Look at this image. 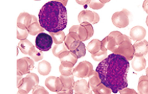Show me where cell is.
<instances>
[{"instance_id":"cell-24","label":"cell","mask_w":148,"mask_h":94,"mask_svg":"<svg viewBox=\"0 0 148 94\" xmlns=\"http://www.w3.org/2000/svg\"><path fill=\"white\" fill-rule=\"evenodd\" d=\"M101 40H98V39H93L91 40L87 46V50L91 54L98 53V51H101Z\"/></svg>"},{"instance_id":"cell-29","label":"cell","mask_w":148,"mask_h":94,"mask_svg":"<svg viewBox=\"0 0 148 94\" xmlns=\"http://www.w3.org/2000/svg\"><path fill=\"white\" fill-rule=\"evenodd\" d=\"M28 55L34 62H38L39 61L43 59V54L42 53V51H39L38 49H36L35 47L31 49V51L29 52Z\"/></svg>"},{"instance_id":"cell-25","label":"cell","mask_w":148,"mask_h":94,"mask_svg":"<svg viewBox=\"0 0 148 94\" xmlns=\"http://www.w3.org/2000/svg\"><path fill=\"white\" fill-rule=\"evenodd\" d=\"M59 78L62 80V83H63V90L74 89V85H75V82L73 75H71V76H63V75H61Z\"/></svg>"},{"instance_id":"cell-2","label":"cell","mask_w":148,"mask_h":94,"mask_svg":"<svg viewBox=\"0 0 148 94\" xmlns=\"http://www.w3.org/2000/svg\"><path fill=\"white\" fill-rule=\"evenodd\" d=\"M38 22L49 33L63 31L68 23L66 7L59 1H48L39 11Z\"/></svg>"},{"instance_id":"cell-28","label":"cell","mask_w":148,"mask_h":94,"mask_svg":"<svg viewBox=\"0 0 148 94\" xmlns=\"http://www.w3.org/2000/svg\"><path fill=\"white\" fill-rule=\"evenodd\" d=\"M67 51H69V49H67V47H66V45H65L64 43L57 45L55 44V46H53V49H52V53H53V56L59 58L62 54Z\"/></svg>"},{"instance_id":"cell-3","label":"cell","mask_w":148,"mask_h":94,"mask_svg":"<svg viewBox=\"0 0 148 94\" xmlns=\"http://www.w3.org/2000/svg\"><path fill=\"white\" fill-rule=\"evenodd\" d=\"M126 35L122 34L119 31H112L108 36L101 40V50L111 51L114 53V51L124 42Z\"/></svg>"},{"instance_id":"cell-41","label":"cell","mask_w":148,"mask_h":94,"mask_svg":"<svg viewBox=\"0 0 148 94\" xmlns=\"http://www.w3.org/2000/svg\"><path fill=\"white\" fill-rule=\"evenodd\" d=\"M90 1H84V0L83 1H79V0H77L76 2L77 3V4H81V5H85V4H89Z\"/></svg>"},{"instance_id":"cell-43","label":"cell","mask_w":148,"mask_h":94,"mask_svg":"<svg viewBox=\"0 0 148 94\" xmlns=\"http://www.w3.org/2000/svg\"><path fill=\"white\" fill-rule=\"evenodd\" d=\"M145 72H146V75H147V76H148V67L146 68Z\"/></svg>"},{"instance_id":"cell-13","label":"cell","mask_w":148,"mask_h":94,"mask_svg":"<svg viewBox=\"0 0 148 94\" xmlns=\"http://www.w3.org/2000/svg\"><path fill=\"white\" fill-rule=\"evenodd\" d=\"M45 85L52 92H59L64 88L62 80L60 78L55 76L48 77L45 80Z\"/></svg>"},{"instance_id":"cell-22","label":"cell","mask_w":148,"mask_h":94,"mask_svg":"<svg viewBox=\"0 0 148 94\" xmlns=\"http://www.w3.org/2000/svg\"><path fill=\"white\" fill-rule=\"evenodd\" d=\"M38 71L39 74L43 76H46L51 71V65L49 62L46 60L40 61L38 65Z\"/></svg>"},{"instance_id":"cell-15","label":"cell","mask_w":148,"mask_h":94,"mask_svg":"<svg viewBox=\"0 0 148 94\" xmlns=\"http://www.w3.org/2000/svg\"><path fill=\"white\" fill-rule=\"evenodd\" d=\"M74 93L75 94H92V91L88 81L81 79L75 82Z\"/></svg>"},{"instance_id":"cell-31","label":"cell","mask_w":148,"mask_h":94,"mask_svg":"<svg viewBox=\"0 0 148 94\" xmlns=\"http://www.w3.org/2000/svg\"><path fill=\"white\" fill-rule=\"evenodd\" d=\"M92 59L96 62H102L103 60L106 59V58L108 56V54H107V51H103L101 50L100 51H98V53L93 54H91Z\"/></svg>"},{"instance_id":"cell-35","label":"cell","mask_w":148,"mask_h":94,"mask_svg":"<svg viewBox=\"0 0 148 94\" xmlns=\"http://www.w3.org/2000/svg\"><path fill=\"white\" fill-rule=\"evenodd\" d=\"M88 6L92 10H100L104 7V4H103L101 1H90Z\"/></svg>"},{"instance_id":"cell-8","label":"cell","mask_w":148,"mask_h":94,"mask_svg":"<svg viewBox=\"0 0 148 94\" xmlns=\"http://www.w3.org/2000/svg\"><path fill=\"white\" fill-rule=\"evenodd\" d=\"M94 72L93 66L88 61H82L79 62L73 70V75L77 78H89Z\"/></svg>"},{"instance_id":"cell-23","label":"cell","mask_w":148,"mask_h":94,"mask_svg":"<svg viewBox=\"0 0 148 94\" xmlns=\"http://www.w3.org/2000/svg\"><path fill=\"white\" fill-rule=\"evenodd\" d=\"M34 47L35 46H33V43L27 39L20 40L18 43V46H17V48L20 49L22 53L27 55L29 54V52L31 51V49Z\"/></svg>"},{"instance_id":"cell-12","label":"cell","mask_w":148,"mask_h":94,"mask_svg":"<svg viewBox=\"0 0 148 94\" xmlns=\"http://www.w3.org/2000/svg\"><path fill=\"white\" fill-rule=\"evenodd\" d=\"M36 19L37 17L36 16L32 15L27 12L20 13L17 20V27L23 30H27L30 25Z\"/></svg>"},{"instance_id":"cell-14","label":"cell","mask_w":148,"mask_h":94,"mask_svg":"<svg viewBox=\"0 0 148 94\" xmlns=\"http://www.w3.org/2000/svg\"><path fill=\"white\" fill-rule=\"evenodd\" d=\"M81 43L82 41L79 39L78 35L73 32H69V33L66 35L64 40V44L71 51H74L75 50H76Z\"/></svg>"},{"instance_id":"cell-19","label":"cell","mask_w":148,"mask_h":94,"mask_svg":"<svg viewBox=\"0 0 148 94\" xmlns=\"http://www.w3.org/2000/svg\"><path fill=\"white\" fill-rule=\"evenodd\" d=\"M139 94H148V76L143 75L140 78L137 85Z\"/></svg>"},{"instance_id":"cell-45","label":"cell","mask_w":148,"mask_h":94,"mask_svg":"<svg viewBox=\"0 0 148 94\" xmlns=\"http://www.w3.org/2000/svg\"><path fill=\"white\" fill-rule=\"evenodd\" d=\"M17 94H21V93H18V92H17Z\"/></svg>"},{"instance_id":"cell-11","label":"cell","mask_w":148,"mask_h":94,"mask_svg":"<svg viewBox=\"0 0 148 94\" xmlns=\"http://www.w3.org/2000/svg\"><path fill=\"white\" fill-rule=\"evenodd\" d=\"M78 22L79 23H89L90 24H96L100 21V16L98 13L90 10H82L79 13L77 17Z\"/></svg>"},{"instance_id":"cell-34","label":"cell","mask_w":148,"mask_h":94,"mask_svg":"<svg viewBox=\"0 0 148 94\" xmlns=\"http://www.w3.org/2000/svg\"><path fill=\"white\" fill-rule=\"evenodd\" d=\"M29 33L27 30H23L17 27V39L20 40H23L27 39V36H28Z\"/></svg>"},{"instance_id":"cell-16","label":"cell","mask_w":148,"mask_h":94,"mask_svg":"<svg viewBox=\"0 0 148 94\" xmlns=\"http://www.w3.org/2000/svg\"><path fill=\"white\" fill-rule=\"evenodd\" d=\"M146 34H147V32H146L145 28L144 27L137 25L131 29L130 33V37L134 41L138 42L143 40L146 36Z\"/></svg>"},{"instance_id":"cell-6","label":"cell","mask_w":148,"mask_h":94,"mask_svg":"<svg viewBox=\"0 0 148 94\" xmlns=\"http://www.w3.org/2000/svg\"><path fill=\"white\" fill-rule=\"evenodd\" d=\"M113 54H116L125 57L127 60H132L134 56V49L130 36L126 35L125 40L116 49Z\"/></svg>"},{"instance_id":"cell-9","label":"cell","mask_w":148,"mask_h":94,"mask_svg":"<svg viewBox=\"0 0 148 94\" xmlns=\"http://www.w3.org/2000/svg\"><path fill=\"white\" fill-rule=\"evenodd\" d=\"M53 43L52 37L47 33H39L36 38V47L40 51H48L50 50Z\"/></svg>"},{"instance_id":"cell-32","label":"cell","mask_w":148,"mask_h":94,"mask_svg":"<svg viewBox=\"0 0 148 94\" xmlns=\"http://www.w3.org/2000/svg\"><path fill=\"white\" fill-rule=\"evenodd\" d=\"M86 49L87 48L86 46H85V43H84L83 42H82V43L79 44V46L77 47V49L72 52H73V53L77 56L78 59H79V58H82L85 56V54H86Z\"/></svg>"},{"instance_id":"cell-1","label":"cell","mask_w":148,"mask_h":94,"mask_svg":"<svg viewBox=\"0 0 148 94\" xmlns=\"http://www.w3.org/2000/svg\"><path fill=\"white\" fill-rule=\"evenodd\" d=\"M130 62L124 56L116 54H111L97 66L96 71L101 82L117 93L128 86V75Z\"/></svg>"},{"instance_id":"cell-21","label":"cell","mask_w":148,"mask_h":94,"mask_svg":"<svg viewBox=\"0 0 148 94\" xmlns=\"http://www.w3.org/2000/svg\"><path fill=\"white\" fill-rule=\"evenodd\" d=\"M27 30L28 31L29 34L31 36H38L39 33H43L44 29L40 26V23H38V19H36L30 25V26L27 27Z\"/></svg>"},{"instance_id":"cell-7","label":"cell","mask_w":148,"mask_h":94,"mask_svg":"<svg viewBox=\"0 0 148 94\" xmlns=\"http://www.w3.org/2000/svg\"><path fill=\"white\" fill-rule=\"evenodd\" d=\"M130 17L131 12L127 9H123L121 11L114 13L111 17V21L116 27L124 28L130 25Z\"/></svg>"},{"instance_id":"cell-33","label":"cell","mask_w":148,"mask_h":94,"mask_svg":"<svg viewBox=\"0 0 148 94\" xmlns=\"http://www.w3.org/2000/svg\"><path fill=\"white\" fill-rule=\"evenodd\" d=\"M74 67H68L62 65V64L59 66V72H60L61 75L63 76H71L73 75Z\"/></svg>"},{"instance_id":"cell-42","label":"cell","mask_w":148,"mask_h":94,"mask_svg":"<svg viewBox=\"0 0 148 94\" xmlns=\"http://www.w3.org/2000/svg\"><path fill=\"white\" fill-rule=\"evenodd\" d=\"M62 65L65 67H74V64L72 63H69V62H61Z\"/></svg>"},{"instance_id":"cell-30","label":"cell","mask_w":148,"mask_h":94,"mask_svg":"<svg viewBox=\"0 0 148 94\" xmlns=\"http://www.w3.org/2000/svg\"><path fill=\"white\" fill-rule=\"evenodd\" d=\"M92 92L95 94H111V90L106 86L103 83L100 84L98 86L92 88Z\"/></svg>"},{"instance_id":"cell-26","label":"cell","mask_w":148,"mask_h":94,"mask_svg":"<svg viewBox=\"0 0 148 94\" xmlns=\"http://www.w3.org/2000/svg\"><path fill=\"white\" fill-rule=\"evenodd\" d=\"M50 36L53 38V43H55V44L56 45L63 43L66 36L64 31H59L57 33H50Z\"/></svg>"},{"instance_id":"cell-20","label":"cell","mask_w":148,"mask_h":94,"mask_svg":"<svg viewBox=\"0 0 148 94\" xmlns=\"http://www.w3.org/2000/svg\"><path fill=\"white\" fill-rule=\"evenodd\" d=\"M59 59H60L61 62H69V63H72V64L75 65L77 62L78 58L73 52L69 50L62 54L59 56Z\"/></svg>"},{"instance_id":"cell-39","label":"cell","mask_w":148,"mask_h":94,"mask_svg":"<svg viewBox=\"0 0 148 94\" xmlns=\"http://www.w3.org/2000/svg\"><path fill=\"white\" fill-rule=\"evenodd\" d=\"M143 9H144V10L145 11V12L147 13L148 14V0H145V1H144V2H143Z\"/></svg>"},{"instance_id":"cell-5","label":"cell","mask_w":148,"mask_h":94,"mask_svg":"<svg viewBox=\"0 0 148 94\" xmlns=\"http://www.w3.org/2000/svg\"><path fill=\"white\" fill-rule=\"evenodd\" d=\"M69 32L76 33L79 37V39L82 42L88 40L94 34V29L92 25L89 23H81L79 25H73L69 28Z\"/></svg>"},{"instance_id":"cell-40","label":"cell","mask_w":148,"mask_h":94,"mask_svg":"<svg viewBox=\"0 0 148 94\" xmlns=\"http://www.w3.org/2000/svg\"><path fill=\"white\" fill-rule=\"evenodd\" d=\"M23 75H22L21 74L17 72V84H19V82L21 81V80L23 79Z\"/></svg>"},{"instance_id":"cell-18","label":"cell","mask_w":148,"mask_h":94,"mask_svg":"<svg viewBox=\"0 0 148 94\" xmlns=\"http://www.w3.org/2000/svg\"><path fill=\"white\" fill-rule=\"evenodd\" d=\"M146 59L144 56H134L132 61V67L134 70L140 72L146 67Z\"/></svg>"},{"instance_id":"cell-27","label":"cell","mask_w":148,"mask_h":94,"mask_svg":"<svg viewBox=\"0 0 148 94\" xmlns=\"http://www.w3.org/2000/svg\"><path fill=\"white\" fill-rule=\"evenodd\" d=\"M88 83H89L91 89L98 86L100 84L102 83V82H101V79H100L99 75H98V72H97L96 71H94V72H92V75L89 77V81H88Z\"/></svg>"},{"instance_id":"cell-4","label":"cell","mask_w":148,"mask_h":94,"mask_svg":"<svg viewBox=\"0 0 148 94\" xmlns=\"http://www.w3.org/2000/svg\"><path fill=\"white\" fill-rule=\"evenodd\" d=\"M39 78L36 73H29L27 76L21 80L17 86L18 88V93L21 94H28L31 90L38 85Z\"/></svg>"},{"instance_id":"cell-17","label":"cell","mask_w":148,"mask_h":94,"mask_svg":"<svg viewBox=\"0 0 148 94\" xmlns=\"http://www.w3.org/2000/svg\"><path fill=\"white\" fill-rule=\"evenodd\" d=\"M134 49V56H144L148 53V41L143 40L135 42L133 45Z\"/></svg>"},{"instance_id":"cell-37","label":"cell","mask_w":148,"mask_h":94,"mask_svg":"<svg viewBox=\"0 0 148 94\" xmlns=\"http://www.w3.org/2000/svg\"><path fill=\"white\" fill-rule=\"evenodd\" d=\"M120 94H139L138 93H137V91L134 89H132V88H124V89L121 90L119 91Z\"/></svg>"},{"instance_id":"cell-10","label":"cell","mask_w":148,"mask_h":94,"mask_svg":"<svg viewBox=\"0 0 148 94\" xmlns=\"http://www.w3.org/2000/svg\"><path fill=\"white\" fill-rule=\"evenodd\" d=\"M34 67V61L29 57H23L17 60V72L22 75L30 73Z\"/></svg>"},{"instance_id":"cell-36","label":"cell","mask_w":148,"mask_h":94,"mask_svg":"<svg viewBox=\"0 0 148 94\" xmlns=\"http://www.w3.org/2000/svg\"><path fill=\"white\" fill-rule=\"evenodd\" d=\"M32 94H49V93L46 88H44V87L37 85L33 88Z\"/></svg>"},{"instance_id":"cell-44","label":"cell","mask_w":148,"mask_h":94,"mask_svg":"<svg viewBox=\"0 0 148 94\" xmlns=\"http://www.w3.org/2000/svg\"><path fill=\"white\" fill-rule=\"evenodd\" d=\"M146 24H147V25L148 26V14L147 16V18H146Z\"/></svg>"},{"instance_id":"cell-38","label":"cell","mask_w":148,"mask_h":94,"mask_svg":"<svg viewBox=\"0 0 148 94\" xmlns=\"http://www.w3.org/2000/svg\"><path fill=\"white\" fill-rule=\"evenodd\" d=\"M74 89L71 90H62L59 92H57V94H73Z\"/></svg>"}]
</instances>
